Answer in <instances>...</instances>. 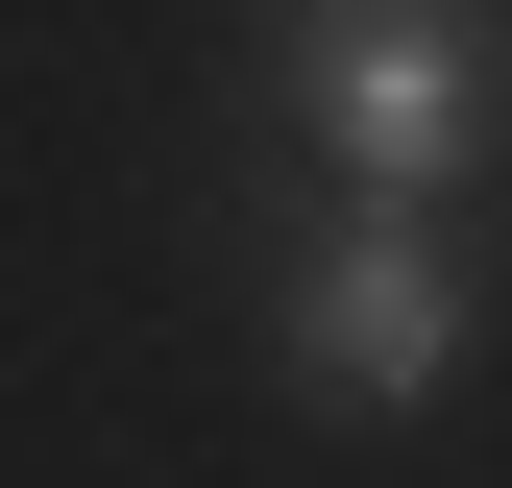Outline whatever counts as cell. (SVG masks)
Segmentation results:
<instances>
[{"label": "cell", "instance_id": "cell-1", "mask_svg": "<svg viewBox=\"0 0 512 488\" xmlns=\"http://www.w3.org/2000/svg\"><path fill=\"white\" fill-rule=\"evenodd\" d=\"M269 74L342 147V196H439L488 147V0H269Z\"/></svg>", "mask_w": 512, "mask_h": 488}, {"label": "cell", "instance_id": "cell-2", "mask_svg": "<svg viewBox=\"0 0 512 488\" xmlns=\"http://www.w3.org/2000/svg\"><path fill=\"white\" fill-rule=\"evenodd\" d=\"M269 342H293V391H317V415H366V440H391V415L464 391V342H488V318H464V244H439L415 196H342V220L293 244V318H269Z\"/></svg>", "mask_w": 512, "mask_h": 488}]
</instances>
